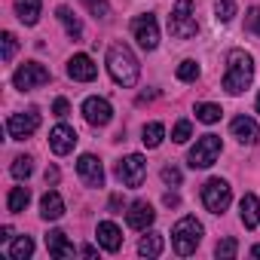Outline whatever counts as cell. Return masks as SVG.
Masks as SVG:
<instances>
[{
	"mask_svg": "<svg viewBox=\"0 0 260 260\" xmlns=\"http://www.w3.org/2000/svg\"><path fill=\"white\" fill-rule=\"evenodd\" d=\"M107 74H110L113 83L122 86V89H132V86L138 83L141 64H138L135 52L128 49L125 43H113V46L107 49Z\"/></svg>",
	"mask_w": 260,
	"mask_h": 260,
	"instance_id": "cell-1",
	"label": "cell"
},
{
	"mask_svg": "<svg viewBox=\"0 0 260 260\" xmlns=\"http://www.w3.org/2000/svg\"><path fill=\"white\" fill-rule=\"evenodd\" d=\"M254 80V61L245 49H233L226 55V74H223V89L230 95H239L251 86Z\"/></svg>",
	"mask_w": 260,
	"mask_h": 260,
	"instance_id": "cell-2",
	"label": "cell"
},
{
	"mask_svg": "<svg viewBox=\"0 0 260 260\" xmlns=\"http://www.w3.org/2000/svg\"><path fill=\"white\" fill-rule=\"evenodd\" d=\"M202 223L196 220V217H181L178 223H175V230H172V248H175V254H181V257H190L196 248H199V242H202Z\"/></svg>",
	"mask_w": 260,
	"mask_h": 260,
	"instance_id": "cell-3",
	"label": "cell"
},
{
	"mask_svg": "<svg viewBox=\"0 0 260 260\" xmlns=\"http://www.w3.org/2000/svg\"><path fill=\"white\" fill-rule=\"evenodd\" d=\"M169 31L172 37L178 40H190L199 34V22H196V7H193V0H178L172 16H169Z\"/></svg>",
	"mask_w": 260,
	"mask_h": 260,
	"instance_id": "cell-4",
	"label": "cell"
},
{
	"mask_svg": "<svg viewBox=\"0 0 260 260\" xmlns=\"http://www.w3.org/2000/svg\"><path fill=\"white\" fill-rule=\"evenodd\" d=\"M230 202H233V190H230V184H226L223 178L205 181V187H202V205H205L211 214H223V211L230 208Z\"/></svg>",
	"mask_w": 260,
	"mask_h": 260,
	"instance_id": "cell-5",
	"label": "cell"
},
{
	"mask_svg": "<svg viewBox=\"0 0 260 260\" xmlns=\"http://www.w3.org/2000/svg\"><path fill=\"white\" fill-rule=\"evenodd\" d=\"M220 150H223L220 135H211V132L202 135L196 141V147L190 150V169H208V166H214L217 156H220Z\"/></svg>",
	"mask_w": 260,
	"mask_h": 260,
	"instance_id": "cell-6",
	"label": "cell"
},
{
	"mask_svg": "<svg viewBox=\"0 0 260 260\" xmlns=\"http://www.w3.org/2000/svg\"><path fill=\"white\" fill-rule=\"evenodd\" d=\"M144 175H147V159L141 153H128L125 159L116 162V178L122 187H141Z\"/></svg>",
	"mask_w": 260,
	"mask_h": 260,
	"instance_id": "cell-7",
	"label": "cell"
},
{
	"mask_svg": "<svg viewBox=\"0 0 260 260\" xmlns=\"http://www.w3.org/2000/svg\"><path fill=\"white\" fill-rule=\"evenodd\" d=\"M37 128H40V110H37V107H28V110H22V113H13V116L7 119V132H10L13 141L31 138Z\"/></svg>",
	"mask_w": 260,
	"mask_h": 260,
	"instance_id": "cell-8",
	"label": "cell"
},
{
	"mask_svg": "<svg viewBox=\"0 0 260 260\" xmlns=\"http://www.w3.org/2000/svg\"><path fill=\"white\" fill-rule=\"evenodd\" d=\"M49 83V71L40 64V61H25L16 74H13V86L22 89V92H31V89H40Z\"/></svg>",
	"mask_w": 260,
	"mask_h": 260,
	"instance_id": "cell-9",
	"label": "cell"
},
{
	"mask_svg": "<svg viewBox=\"0 0 260 260\" xmlns=\"http://www.w3.org/2000/svg\"><path fill=\"white\" fill-rule=\"evenodd\" d=\"M132 34H135V40L141 43V49L153 52V49L159 46V25H156V16H150V13L135 16V19H132Z\"/></svg>",
	"mask_w": 260,
	"mask_h": 260,
	"instance_id": "cell-10",
	"label": "cell"
},
{
	"mask_svg": "<svg viewBox=\"0 0 260 260\" xmlns=\"http://www.w3.org/2000/svg\"><path fill=\"white\" fill-rule=\"evenodd\" d=\"M83 116H86V122H89V125L101 128V125H107V122L113 119V107H110V101H107V98L92 95V98H86V101H83Z\"/></svg>",
	"mask_w": 260,
	"mask_h": 260,
	"instance_id": "cell-11",
	"label": "cell"
},
{
	"mask_svg": "<svg viewBox=\"0 0 260 260\" xmlns=\"http://www.w3.org/2000/svg\"><path fill=\"white\" fill-rule=\"evenodd\" d=\"M77 172L83 178L86 187H104V169H101V159L92 156V153H83L77 159Z\"/></svg>",
	"mask_w": 260,
	"mask_h": 260,
	"instance_id": "cell-12",
	"label": "cell"
},
{
	"mask_svg": "<svg viewBox=\"0 0 260 260\" xmlns=\"http://www.w3.org/2000/svg\"><path fill=\"white\" fill-rule=\"evenodd\" d=\"M49 147H52V153H55V156H68V153L77 147V132H74L71 125L58 122L52 132H49Z\"/></svg>",
	"mask_w": 260,
	"mask_h": 260,
	"instance_id": "cell-13",
	"label": "cell"
},
{
	"mask_svg": "<svg viewBox=\"0 0 260 260\" xmlns=\"http://www.w3.org/2000/svg\"><path fill=\"white\" fill-rule=\"evenodd\" d=\"M153 220H156V211L144 199L132 202V205H128V211H125V223L132 226V230H147V226H153Z\"/></svg>",
	"mask_w": 260,
	"mask_h": 260,
	"instance_id": "cell-14",
	"label": "cell"
},
{
	"mask_svg": "<svg viewBox=\"0 0 260 260\" xmlns=\"http://www.w3.org/2000/svg\"><path fill=\"white\" fill-rule=\"evenodd\" d=\"M68 77L71 80H77V83H92L95 77H98V68H95V61L89 58V55H74L71 61H68Z\"/></svg>",
	"mask_w": 260,
	"mask_h": 260,
	"instance_id": "cell-15",
	"label": "cell"
},
{
	"mask_svg": "<svg viewBox=\"0 0 260 260\" xmlns=\"http://www.w3.org/2000/svg\"><path fill=\"white\" fill-rule=\"evenodd\" d=\"M46 251H49V257H55V260H64V257H74V242L68 239V233H61V230H49L46 233Z\"/></svg>",
	"mask_w": 260,
	"mask_h": 260,
	"instance_id": "cell-16",
	"label": "cell"
},
{
	"mask_svg": "<svg viewBox=\"0 0 260 260\" xmlns=\"http://www.w3.org/2000/svg\"><path fill=\"white\" fill-rule=\"evenodd\" d=\"M95 236H98V245H101L104 251H110V254L122 248V230H119L113 220H101L98 230H95Z\"/></svg>",
	"mask_w": 260,
	"mask_h": 260,
	"instance_id": "cell-17",
	"label": "cell"
},
{
	"mask_svg": "<svg viewBox=\"0 0 260 260\" xmlns=\"http://www.w3.org/2000/svg\"><path fill=\"white\" fill-rule=\"evenodd\" d=\"M230 132H233V138L236 141H242V144H254L257 141V122L251 119V116H236L233 122H230Z\"/></svg>",
	"mask_w": 260,
	"mask_h": 260,
	"instance_id": "cell-18",
	"label": "cell"
},
{
	"mask_svg": "<svg viewBox=\"0 0 260 260\" xmlns=\"http://www.w3.org/2000/svg\"><path fill=\"white\" fill-rule=\"evenodd\" d=\"M61 214H64V199L55 190H46L43 199H40V217L43 220H58Z\"/></svg>",
	"mask_w": 260,
	"mask_h": 260,
	"instance_id": "cell-19",
	"label": "cell"
},
{
	"mask_svg": "<svg viewBox=\"0 0 260 260\" xmlns=\"http://www.w3.org/2000/svg\"><path fill=\"white\" fill-rule=\"evenodd\" d=\"M239 211H242V223H245V230H254V226L260 223V199H257L254 193H245V196H242Z\"/></svg>",
	"mask_w": 260,
	"mask_h": 260,
	"instance_id": "cell-20",
	"label": "cell"
},
{
	"mask_svg": "<svg viewBox=\"0 0 260 260\" xmlns=\"http://www.w3.org/2000/svg\"><path fill=\"white\" fill-rule=\"evenodd\" d=\"M16 16L25 25H37V19H40V0H16Z\"/></svg>",
	"mask_w": 260,
	"mask_h": 260,
	"instance_id": "cell-21",
	"label": "cell"
},
{
	"mask_svg": "<svg viewBox=\"0 0 260 260\" xmlns=\"http://www.w3.org/2000/svg\"><path fill=\"white\" fill-rule=\"evenodd\" d=\"M55 16H58V22L64 25V31H68V37H71V40H80V37H83V25H80V19H77L68 7H58V10H55Z\"/></svg>",
	"mask_w": 260,
	"mask_h": 260,
	"instance_id": "cell-22",
	"label": "cell"
},
{
	"mask_svg": "<svg viewBox=\"0 0 260 260\" xmlns=\"http://www.w3.org/2000/svg\"><path fill=\"white\" fill-rule=\"evenodd\" d=\"M28 202H31V190H28V187H13L10 196H7V208H10L13 214H22V211L28 208Z\"/></svg>",
	"mask_w": 260,
	"mask_h": 260,
	"instance_id": "cell-23",
	"label": "cell"
},
{
	"mask_svg": "<svg viewBox=\"0 0 260 260\" xmlns=\"http://www.w3.org/2000/svg\"><path fill=\"white\" fill-rule=\"evenodd\" d=\"M138 254L141 257H159L162 254V233H147L138 242Z\"/></svg>",
	"mask_w": 260,
	"mask_h": 260,
	"instance_id": "cell-24",
	"label": "cell"
},
{
	"mask_svg": "<svg viewBox=\"0 0 260 260\" xmlns=\"http://www.w3.org/2000/svg\"><path fill=\"white\" fill-rule=\"evenodd\" d=\"M162 138H166V125L162 122H147L144 125V132H141V141H144V147H159L162 144Z\"/></svg>",
	"mask_w": 260,
	"mask_h": 260,
	"instance_id": "cell-25",
	"label": "cell"
},
{
	"mask_svg": "<svg viewBox=\"0 0 260 260\" xmlns=\"http://www.w3.org/2000/svg\"><path fill=\"white\" fill-rule=\"evenodd\" d=\"M13 260H28L31 254H34V239L31 236H19L13 245H10V251H7Z\"/></svg>",
	"mask_w": 260,
	"mask_h": 260,
	"instance_id": "cell-26",
	"label": "cell"
},
{
	"mask_svg": "<svg viewBox=\"0 0 260 260\" xmlns=\"http://www.w3.org/2000/svg\"><path fill=\"white\" fill-rule=\"evenodd\" d=\"M220 107L217 104H196V119L199 122H205V125H211V122H217L220 119Z\"/></svg>",
	"mask_w": 260,
	"mask_h": 260,
	"instance_id": "cell-27",
	"label": "cell"
},
{
	"mask_svg": "<svg viewBox=\"0 0 260 260\" xmlns=\"http://www.w3.org/2000/svg\"><path fill=\"white\" fill-rule=\"evenodd\" d=\"M13 178H19V181H28L31 178V172H34V159L31 156H19V159H13Z\"/></svg>",
	"mask_w": 260,
	"mask_h": 260,
	"instance_id": "cell-28",
	"label": "cell"
},
{
	"mask_svg": "<svg viewBox=\"0 0 260 260\" xmlns=\"http://www.w3.org/2000/svg\"><path fill=\"white\" fill-rule=\"evenodd\" d=\"M190 138H193V125H190V119H178L175 128H172V141H175V144H187Z\"/></svg>",
	"mask_w": 260,
	"mask_h": 260,
	"instance_id": "cell-29",
	"label": "cell"
},
{
	"mask_svg": "<svg viewBox=\"0 0 260 260\" xmlns=\"http://www.w3.org/2000/svg\"><path fill=\"white\" fill-rule=\"evenodd\" d=\"M178 80H184V83H196V80H199V64H196L193 58L181 61V64H178Z\"/></svg>",
	"mask_w": 260,
	"mask_h": 260,
	"instance_id": "cell-30",
	"label": "cell"
},
{
	"mask_svg": "<svg viewBox=\"0 0 260 260\" xmlns=\"http://www.w3.org/2000/svg\"><path fill=\"white\" fill-rule=\"evenodd\" d=\"M233 16H236V4L233 0H217V7H214V19L217 22H233Z\"/></svg>",
	"mask_w": 260,
	"mask_h": 260,
	"instance_id": "cell-31",
	"label": "cell"
},
{
	"mask_svg": "<svg viewBox=\"0 0 260 260\" xmlns=\"http://www.w3.org/2000/svg\"><path fill=\"white\" fill-rule=\"evenodd\" d=\"M0 43H4V52H0V58H4V61H13V55H16V49H19V40H16V34H13V31H4Z\"/></svg>",
	"mask_w": 260,
	"mask_h": 260,
	"instance_id": "cell-32",
	"label": "cell"
},
{
	"mask_svg": "<svg viewBox=\"0 0 260 260\" xmlns=\"http://www.w3.org/2000/svg\"><path fill=\"white\" fill-rule=\"evenodd\" d=\"M236 251H239V242H236V239H220L217 248H214V254H217L220 260H233Z\"/></svg>",
	"mask_w": 260,
	"mask_h": 260,
	"instance_id": "cell-33",
	"label": "cell"
},
{
	"mask_svg": "<svg viewBox=\"0 0 260 260\" xmlns=\"http://www.w3.org/2000/svg\"><path fill=\"white\" fill-rule=\"evenodd\" d=\"M83 4L89 7V13L95 19H107L110 16V4H107V0H83Z\"/></svg>",
	"mask_w": 260,
	"mask_h": 260,
	"instance_id": "cell-34",
	"label": "cell"
},
{
	"mask_svg": "<svg viewBox=\"0 0 260 260\" xmlns=\"http://www.w3.org/2000/svg\"><path fill=\"white\" fill-rule=\"evenodd\" d=\"M245 31H251L254 37H260V7H251L245 16Z\"/></svg>",
	"mask_w": 260,
	"mask_h": 260,
	"instance_id": "cell-35",
	"label": "cell"
},
{
	"mask_svg": "<svg viewBox=\"0 0 260 260\" xmlns=\"http://www.w3.org/2000/svg\"><path fill=\"white\" fill-rule=\"evenodd\" d=\"M162 181H166V184H172V187H178V184H181V169L166 166V169H162Z\"/></svg>",
	"mask_w": 260,
	"mask_h": 260,
	"instance_id": "cell-36",
	"label": "cell"
},
{
	"mask_svg": "<svg viewBox=\"0 0 260 260\" xmlns=\"http://www.w3.org/2000/svg\"><path fill=\"white\" fill-rule=\"evenodd\" d=\"M52 113H55L58 119H64V116L71 113V104H68L64 98H55V104H52Z\"/></svg>",
	"mask_w": 260,
	"mask_h": 260,
	"instance_id": "cell-37",
	"label": "cell"
},
{
	"mask_svg": "<svg viewBox=\"0 0 260 260\" xmlns=\"http://www.w3.org/2000/svg\"><path fill=\"white\" fill-rule=\"evenodd\" d=\"M107 208H110L113 214H119V208H122V196H119V193H113V196H110V205H107Z\"/></svg>",
	"mask_w": 260,
	"mask_h": 260,
	"instance_id": "cell-38",
	"label": "cell"
},
{
	"mask_svg": "<svg viewBox=\"0 0 260 260\" xmlns=\"http://www.w3.org/2000/svg\"><path fill=\"white\" fill-rule=\"evenodd\" d=\"M46 184H58V169H55V166L46 169Z\"/></svg>",
	"mask_w": 260,
	"mask_h": 260,
	"instance_id": "cell-39",
	"label": "cell"
},
{
	"mask_svg": "<svg viewBox=\"0 0 260 260\" xmlns=\"http://www.w3.org/2000/svg\"><path fill=\"white\" fill-rule=\"evenodd\" d=\"M13 239V226H4V230H0V242H10Z\"/></svg>",
	"mask_w": 260,
	"mask_h": 260,
	"instance_id": "cell-40",
	"label": "cell"
},
{
	"mask_svg": "<svg viewBox=\"0 0 260 260\" xmlns=\"http://www.w3.org/2000/svg\"><path fill=\"white\" fill-rule=\"evenodd\" d=\"M153 98H156V92H141V95H138V104H144V101H153Z\"/></svg>",
	"mask_w": 260,
	"mask_h": 260,
	"instance_id": "cell-41",
	"label": "cell"
},
{
	"mask_svg": "<svg viewBox=\"0 0 260 260\" xmlns=\"http://www.w3.org/2000/svg\"><path fill=\"white\" fill-rule=\"evenodd\" d=\"M178 202H181V199H178V196H175V193H166V205H169V208H175V205H178Z\"/></svg>",
	"mask_w": 260,
	"mask_h": 260,
	"instance_id": "cell-42",
	"label": "cell"
},
{
	"mask_svg": "<svg viewBox=\"0 0 260 260\" xmlns=\"http://www.w3.org/2000/svg\"><path fill=\"white\" fill-rule=\"evenodd\" d=\"M80 254H86V257H95V254H98V251H95V248H92V245H83V248H80Z\"/></svg>",
	"mask_w": 260,
	"mask_h": 260,
	"instance_id": "cell-43",
	"label": "cell"
},
{
	"mask_svg": "<svg viewBox=\"0 0 260 260\" xmlns=\"http://www.w3.org/2000/svg\"><path fill=\"white\" fill-rule=\"evenodd\" d=\"M251 257H260V245H254V248H251Z\"/></svg>",
	"mask_w": 260,
	"mask_h": 260,
	"instance_id": "cell-44",
	"label": "cell"
},
{
	"mask_svg": "<svg viewBox=\"0 0 260 260\" xmlns=\"http://www.w3.org/2000/svg\"><path fill=\"white\" fill-rule=\"evenodd\" d=\"M254 107H257V113H260V95H257V101H254Z\"/></svg>",
	"mask_w": 260,
	"mask_h": 260,
	"instance_id": "cell-45",
	"label": "cell"
}]
</instances>
